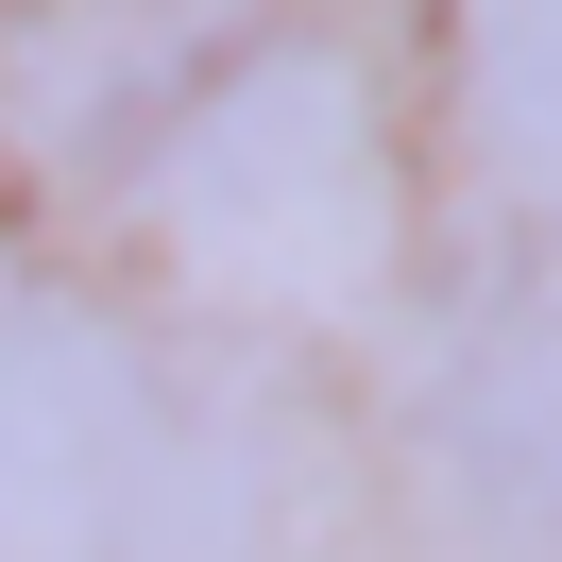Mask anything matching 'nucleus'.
<instances>
[{
	"mask_svg": "<svg viewBox=\"0 0 562 562\" xmlns=\"http://www.w3.org/2000/svg\"><path fill=\"white\" fill-rule=\"evenodd\" d=\"M222 443L205 375L69 290H0V546L35 562H205L222 546Z\"/></svg>",
	"mask_w": 562,
	"mask_h": 562,
	"instance_id": "f257e3e1",
	"label": "nucleus"
},
{
	"mask_svg": "<svg viewBox=\"0 0 562 562\" xmlns=\"http://www.w3.org/2000/svg\"><path fill=\"white\" fill-rule=\"evenodd\" d=\"M154 171H171V239L205 256V273H324V239H358V205H375L358 86L324 69L307 35L239 52V69L154 137Z\"/></svg>",
	"mask_w": 562,
	"mask_h": 562,
	"instance_id": "f03ea898",
	"label": "nucleus"
},
{
	"mask_svg": "<svg viewBox=\"0 0 562 562\" xmlns=\"http://www.w3.org/2000/svg\"><path fill=\"white\" fill-rule=\"evenodd\" d=\"M290 35V0H35L18 35V120L52 154H154L239 52Z\"/></svg>",
	"mask_w": 562,
	"mask_h": 562,
	"instance_id": "7ed1b4c3",
	"label": "nucleus"
},
{
	"mask_svg": "<svg viewBox=\"0 0 562 562\" xmlns=\"http://www.w3.org/2000/svg\"><path fill=\"white\" fill-rule=\"evenodd\" d=\"M443 494L512 562H562V290L443 358Z\"/></svg>",
	"mask_w": 562,
	"mask_h": 562,
	"instance_id": "20e7f679",
	"label": "nucleus"
},
{
	"mask_svg": "<svg viewBox=\"0 0 562 562\" xmlns=\"http://www.w3.org/2000/svg\"><path fill=\"white\" fill-rule=\"evenodd\" d=\"M460 120L512 188L562 205V0H460Z\"/></svg>",
	"mask_w": 562,
	"mask_h": 562,
	"instance_id": "39448f33",
	"label": "nucleus"
}]
</instances>
